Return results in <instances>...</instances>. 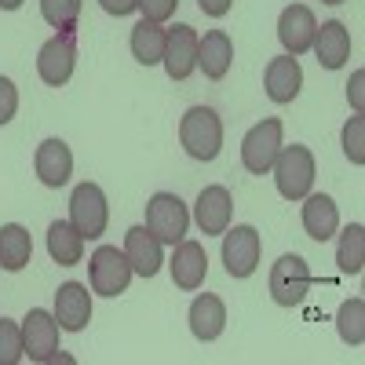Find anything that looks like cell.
<instances>
[{
  "mask_svg": "<svg viewBox=\"0 0 365 365\" xmlns=\"http://www.w3.org/2000/svg\"><path fill=\"white\" fill-rule=\"evenodd\" d=\"M179 143L194 161H216L223 150V120L212 106H190L179 120Z\"/></svg>",
  "mask_w": 365,
  "mask_h": 365,
  "instance_id": "6da1fadb",
  "label": "cell"
},
{
  "mask_svg": "<svg viewBox=\"0 0 365 365\" xmlns=\"http://www.w3.org/2000/svg\"><path fill=\"white\" fill-rule=\"evenodd\" d=\"M270 172H274V187H278V194L285 201H303L314 190V172H318L311 146H303V143L282 146L274 165H270Z\"/></svg>",
  "mask_w": 365,
  "mask_h": 365,
  "instance_id": "7a4b0ae2",
  "label": "cell"
},
{
  "mask_svg": "<svg viewBox=\"0 0 365 365\" xmlns=\"http://www.w3.org/2000/svg\"><path fill=\"white\" fill-rule=\"evenodd\" d=\"M311 267L303 256L296 252H285L278 263L270 267V278H267V289H270V299L278 307H299L311 292Z\"/></svg>",
  "mask_w": 365,
  "mask_h": 365,
  "instance_id": "3957f363",
  "label": "cell"
},
{
  "mask_svg": "<svg viewBox=\"0 0 365 365\" xmlns=\"http://www.w3.org/2000/svg\"><path fill=\"white\" fill-rule=\"evenodd\" d=\"M88 282H91V292H99L106 299L128 292V282H132V263L125 256V249L117 245H99L88 259Z\"/></svg>",
  "mask_w": 365,
  "mask_h": 365,
  "instance_id": "277c9868",
  "label": "cell"
},
{
  "mask_svg": "<svg viewBox=\"0 0 365 365\" xmlns=\"http://www.w3.org/2000/svg\"><path fill=\"white\" fill-rule=\"evenodd\" d=\"M220 237H223V267H227V274L237 278V282L252 278L256 267H259V256H263L259 230L249 227V223H237V227H227Z\"/></svg>",
  "mask_w": 365,
  "mask_h": 365,
  "instance_id": "5b68a950",
  "label": "cell"
},
{
  "mask_svg": "<svg viewBox=\"0 0 365 365\" xmlns=\"http://www.w3.org/2000/svg\"><path fill=\"white\" fill-rule=\"evenodd\" d=\"M150 234H154L161 245H175V241L187 237L190 230V212L182 205L179 194H154L146 201V223H143Z\"/></svg>",
  "mask_w": 365,
  "mask_h": 365,
  "instance_id": "8992f818",
  "label": "cell"
},
{
  "mask_svg": "<svg viewBox=\"0 0 365 365\" xmlns=\"http://www.w3.org/2000/svg\"><path fill=\"white\" fill-rule=\"evenodd\" d=\"M70 223L84 234V241H96L110 227V205L99 182H77L70 194Z\"/></svg>",
  "mask_w": 365,
  "mask_h": 365,
  "instance_id": "52a82bcc",
  "label": "cell"
},
{
  "mask_svg": "<svg viewBox=\"0 0 365 365\" xmlns=\"http://www.w3.org/2000/svg\"><path fill=\"white\" fill-rule=\"evenodd\" d=\"M282 146H285L282 143V120L263 117L259 125H252L245 132V139H241V165H245V172H252V175H267Z\"/></svg>",
  "mask_w": 365,
  "mask_h": 365,
  "instance_id": "ba28073f",
  "label": "cell"
},
{
  "mask_svg": "<svg viewBox=\"0 0 365 365\" xmlns=\"http://www.w3.org/2000/svg\"><path fill=\"white\" fill-rule=\"evenodd\" d=\"M73 70H77V34H55L51 41L41 44V51H37V77L48 88L70 84Z\"/></svg>",
  "mask_w": 365,
  "mask_h": 365,
  "instance_id": "9c48e42d",
  "label": "cell"
},
{
  "mask_svg": "<svg viewBox=\"0 0 365 365\" xmlns=\"http://www.w3.org/2000/svg\"><path fill=\"white\" fill-rule=\"evenodd\" d=\"M19 325H22V347H26L29 361H51L58 354V332L63 329H58L51 311L34 307Z\"/></svg>",
  "mask_w": 365,
  "mask_h": 365,
  "instance_id": "30bf717a",
  "label": "cell"
},
{
  "mask_svg": "<svg viewBox=\"0 0 365 365\" xmlns=\"http://www.w3.org/2000/svg\"><path fill=\"white\" fill-rule=\"evenodd\" d=\"M168 270H172V282L175 289L182 292H197L208 278V252L201 241H190L182 237L172 245V259H168Z\"/></svg>",
  "mask_w": 365,
  "mask_h": 365,
  "instance_id": "8fae6325",
  "label": "cell"
},
{
  "mask_svg": "<svg viewBox=\"0 0 365 365\" xmlns=\"http://www.w3.org/2000/svg\"><path fill=\"white\" fill-rule=\"evenodd\" d=\"M197 29L187 26V22H179L168 29V41H165V58H161V66L172 81H187L194 70H197Z\"/></svg>",
  "mask_w": 365,
  "mask_h": 365,
  "instance_id": "7c38bea8",
  "label": "cell"
},
{
  "mask_svg": "<svg viewBox=\"0 0 365 365\" xmlns=\"http://www.w3.org/2000/svg\"><path fill=\"white\" fill-rule=\"evenodd\" d=\"M230 216H234V197L227 187H205L194 201V223L201 227L205 237H220L227 227H230Z\"/></svg>",
  "mask_w": 365,
  "mask_h": 365,
  "instance_id": "4fadbf2b",
  "label": "cell"
},
{
  "mask_svg": "<svg viewBox=\"0 0 365 365\" xmlns=\"http://www.w3.org/2000/svg\"><path fill=\"white\" fill-rule=\"evenodd\" d=\"M55 322L63 332H84L91 322V292L81 282H66L55 289Z\"/></svg>",
  "mask_w": 365,
  "mask_h": 365,
  "instance_id": "5bb4252c",
  "label": "cell"
},
{
  "mask_svg": "<svg viewBox=\"0 0 365 365\" xmlns=\"http://www.w3.org/2000/svg\"><path fill=\"white\" fill-rule=\"evenodd\" d=\"M314 11L307 4H289L282 15H278V41L285 48V55L299 58L303 51H311V41H314Z\"/></svg>",
  "mask_w": 365,
  "mask_h": 365,
  "instance_id": "9a60e30c",
  "label": "cell"
},
{
  "mask_svg": "<svg viewBox=\"0 0 365 365\" xmlns=\"http://www.w3.org/2000/svg\"><path fill=\"white\" fill-rule=\"evenodd\" d=\"M34 172H37V179L44 182V187H51V190L66 187L70 175H73V150L63 139H44L37 146V154H34Z\"/></svg>",
  "mask_w": 365,
  "mask_h": 365,
  "instance_id": "2e32d148",
  "label": "cell"
},
{
  "mask_svg": "<svg viewBox=\"0 0 365 365\" xmlns=\"http://www.w3.org/2000/svg\"><path fill=\"white\" fill-rule=\"evenodd\" d=\"M263 88H267V99L270 103H292L299 96V88H303V66H299V58L292 55H278V58H270L267 70H263Z\"/></svg>",
  "mask_w": 365,
  "mask_h": 365,
  "instance_id": "e0dca14e",
  "label": "cell"
},
{
  "mask_svg": "<svg viewBox=\"0 0 365 365\" xmlns=\"http://www.w3.org/2000/svg\"><path fill=\"white\" fill-rule=\"evenodd\" d=\"M187 322H190L194 340H201V344L220 340L223 329H227V303H223L216 292H201V296H194V303H190Z\"/></svg>",
  "mask_w": 365,
  "mask_h": 365,
  "instance_id": "ac0fdd59",
  "label": "cell"
},
{
  "mask_svg": "<svg viewBox=\"0 0 365 365\" xmlns=\"http://www.w3.org/2000/svg\"><path fill=\"white\" fill-rule=\"evenodd\" d=\"M311 51L318 55V66H325V70H344L347 58H351V34H347V26L336 22V19L322 22V26L314 29Z\"/></svg>",
  "mask_w": 365,
  "mask_h": 365,
  "instance_id": "d6986e66",
  "label": "cell"
},
{
  "mask_svg": "<svg viewBox=\"0 0 365 365\" xmlns=\"http://www.w3.org/2000/svg\"><path fill=\"white\" fill-rule=\"evenodd\" d=\"M299 220H303L307 237L322 245V241L336 237V230H340V208H336V201H332L329 194H307V197H303Z\"/></svg>",
  "mask_w": 365,
  "mask_h": 365,
  "instance_id": "ffe728a7",
  "label": "cell"
},
{
  "mask_svg": "<svg viewBox=\"0 0 365 365\" xmlns=\"http://www.w3.org/2000/svg\"><path fill=\"white\" fill-rule=\"evenodd\" d=\"M234 63V41L227 29H208V34L197 41V70L208 81H223L230 73Z\"/></svg>",
  "mask_w": 365,
  "mask_h": 365,
  "instance_id": "44dd1931",
  "label": "cell"
},
{
  "mask_svg": "<svg viewBox=\"0 0 365 365\" xmlns=\"http://www.w3.org/2000/svg\"><path fill=\"white\" fill-rule=\"evenodd\" d=\"M125 256L132 263V274H139V278H154V274L165 267L161 241L150 234L146 227H132L125 234Z\"/></svg>",
  "mask_w": 365,
  "mask_h": 365,
  "instance_id": "7402d4cb",
  "label": "cell"
},
{
  "mask_svg": "<svg viewBox=\"0 0 365 365\" xmlns=\"http://www.w3.org/2000/svg\"><path fill=\"white\" fill-rule=\"evenodd\" d=\"M165 41H168V29L161 22H150V19H139L132 26V37H128V48L135 55V63L143 66H161L165 58Z\"/></svg>",
  "mask_w": 365,
  "mask_h": 365,
  "instance_id": "603a6c76",
  "label": "cell"
},
{
  "mask_svg": "<svg viewBox=\"0 0 365 365\" xmlns=\"http://www.w3.org/2000/svg\"><path fill=\"white\" fill-rule=\"evenodd\" d=\"M34 259V237L22 223H4L0 227V270L8 274H19L29 267Z\"/></svg>",
  "mask_w": 365,
  "mask_h": 365,
  "instance_id": "cb8c5ba5",
  "label": "cell"
},
{
  "mask_svg": "<svg viewBox=\"0 0 365 365\" xmlns=\"http://www.w3.org/2000/svg\"><path fill=\"white\" fill-rule=\"evenodd\" d=\"M48 256L58 267H77L84 259V234L70 220H55L48 227Z\"/></svg>",
  "mask_w": 365,
  "mask_h": 365,
  "instance_id": "d4e9b609",
  "label": "cell"
},
{
  "mask_svg": "<svg viewBox=\"0 0 365 365\" xmlns=\"http://www.w3.org/2000/svg\"><path fill=\"white\" fill-rule=\"evenodd\" d=\"M336 267L340 274H361L365 267V227L361 223H347L344 230H336Z\"/></svg>",
  "mask_w": 365,
  "mask_h": 365,
  "instance_id": "484cf974",
  "label": "cell"
},
{
  "mask_svg": "<svg viewBox=\"0 0 365 365\" xmlns=\"http://www.w3.org/2000/svg\"><path fill=\"white\" fill-rule=\"evenodd\" d=\"M336 332L347 347H361L365 344V299L361 296H351L340 303L336 311Z\"/></svg>",
  "mask_w": 365,
  "mask_h": 365,
  "instance_id": "4316f807",
  "label": "cell"
},
{
  "mask_svg": "<svg viewBox=\"0 0 365 365\" xmlns=\"http://www.w3.org/2000/svg\"><path fill=\"white\" fill-rule=\"evenodd\" d=\"M41 15L58 34H77L81 19V0H41Z\"/></svg>",
  "mask_w": 365,
  "mask_h": 365,
  "instance_id": "83f0119b",
  "label": "cell"
},
{
  "mask_svg": "<svg viewBox=\"0 0 365 365\" xmlns=\"http://www.w3.org/2000/svg\"><path fill=\"white\" fill-rule=\"evenodd\" d=\"M22 358H26L22 325L11 318H0V365H19Z\"/></svg>",
  "mask_w": 365,
  "mask_h": 365,
  "instance_id": "f1b7e54d",
  "label": "cell"
},
{
  "mask_svg": "<svg viewBox=\"0 0 365 365\" xmlns=\"http://www.w3.org/2000/svg\"><path fill=\"white\" fill-rule=\"evenodd\" d=\"M344 154L351 165H365V117L354 113L344 125Z\"/></svg>",
  "mask_w": 365,
  "mask_h": 365,
  "instance_id": "f546056e",
  "label": "cell"
},
{
  "mask_svg": "<svg viewBox=\"0 0 365 365\" xmlns=\"http://www.w3.org/2000/svg\"><path fill=\"white\" fill-rule=\"evenodd\" d=\"M19 113V88L11 77H0V128L11 125Z\"/></svg>",
  "mask_w": 365,
  "mask_h": 365,
  "instance_id": "4dcf8cb0",
  "label": "cell"
},
{
  "mask_svg": "<svg viewBox=\"0 0 365 365\" xmlns=\"http://www.w3.org/2000/svg\"><path fill=\"white\" fill-rule=\"evenodd\" d=\"M175 8H179V0H135V11H143V19L161 22V26L175 15Z\"/></svg>",
  "mask_w": 365,
  "mask_h": 365,
  "instance_id": "1f68e13d",
  "label": "cell"
},
{
  "mask_svg": "<svg viewBox=\"0 0 365 365\" xmlns=\"http://www.w3.org/2000/svg\"><path fill=\"white\" fill-rule=\"evenodd\" d=\"M347 99H351L354 113L365 110V70H354V73H351V81H347Z\"/></svg>",
  "mask_w": 365,
  "mask_h": 365,
  "instance_id": "d6a6232c",
  "label": "cell"
},
{
  "mask_svg": "<svg viewBox=\"0 0 365 365\" xmlns=\"http://www.w3.org/2000/svg\"><path fill=\"white\" fill-rule=\"evenodd\" d=\"M99 8L106 15H113V19H125V15L135 11V0H99Z\"/></svg>",
  "mask_w": 365,
  "mask_h": 365,
  "instance_id": "836d02e7",
  "label": "cell"
},
{
  "mask_svg": "<svg viewBox=\"0 0 365 365\" xmlns=\"http://www.w3.org/2000/svg\"><path fill=\"white\" fill-rule=\"evenodd\" d=\"M197 8H201L208 19H223V15L234 8V0H197Z\"/></svg>",
  "mask_w": 365,
  "mask_h": 365,
  "instance_id": "e575fe53",
  "label": "cell"
},
{
  "mask_svg": "<svg viewBox=\"0 0 365 365\" xmlns=\"http://www.w3.org/2000/svg\"><path fill=\"white\" fill-rule=\"evenodd\" d=\"M26 0H0V11H19Z\"/></svg>",
  "mask_w": 365,
  "mask_h": 365,
  "instance_id": "d590c367",
  "label": "cell"
},
{
  "mask_svg": "<svg viewBox=\"0 0 365 365\" xmlns=\"http://www.w3.org/2000/svg\"><path fill=\"white\" fill-rule=\"evenodd\" d=\"M322 4H344V0H322Z\"/></svg>",
  "mask_w": 365,
  "mask_h": 365,
  "instance_id": "8d00e7d4",
  "label": "cell"
}]
</instances>
